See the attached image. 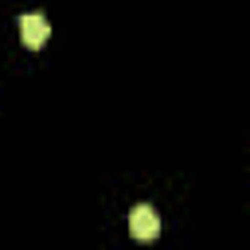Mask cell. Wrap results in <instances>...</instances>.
<instances>
[{
	"mask_svg": "<svg viewBox=\"0 0 250 250\" xmlns=\"http://www.w3.org/2000/svg\"><path fill=\"white\" fill-rule=\"evenodd\" d=\"M129 234H133L137 242H148V238L160 234V219H156V211H152L148 203H137V207L129 211Z\"/></svg>",
	"mask_w": 250,
	"mask_h": 250,
	"instance_id": "cell-1",
	"label": "cell"
},
{
	"mask_svg": "<svg viewBox=\"0 0 250 250\" xmlns=\"http://www.w3.org/2000/svg\"><path fill=\"white\" fill-rule=\"evenodd\" d=\"M47 35H51V23L39 16V12H23L20 16V39H23V47H43L47 43Z\"/></svg>",
	"mask_w": 250,
	"mask_h": 250,
	"instance_id": "cell-2",
	"label": "cell"
}]
</instances>
